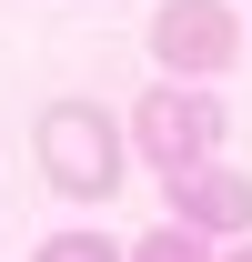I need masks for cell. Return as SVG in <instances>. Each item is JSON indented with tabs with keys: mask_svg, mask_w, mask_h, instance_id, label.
<instances>
[{
	"mask_svg": "<svg viewBox=\"0 0 252 262\" xmlns=\"http://www.w3.org/2000/svg\"><path fill=\"white\" fill-rule=\"evenodd\" d=\"M31 262H131V252H111V232H51Z\"/></svg>",
	"mask_w": 252,
	"mask_h": 262,
	"instance_id": "6",
	"label": "cell"
},
{
	"mask_svg": "<svg viewBox=\"0 0 252 262\" xmlns=\"http://www.w3.org/2000/svg\"><path fill=\"white\" fill-rule=\"evenodd\" d=\"M161 192H172V212H182L192 232H212V242H242L252 232V171H232V162L161 171Z\"/></svg>",
	"mask_w": 252,
	"mask_h": 262,
	"instance_id": "4",
	"label": "cell"
},
{
	"mask_svg": "<svg viewBox=\"0 0 252 262\" xmlns=\"http://www.w3.org/2000/svg\"><path fill=\"white\" fill-rule=\"evenodd\" d=\"M121 121H131V151H141L152 171H192V162H212L222 131H232V121H222V101H212V81H172V71L131 101Z\"/></svg>",
	"mask_w": 252,
	"mask_h": 262,
	"instance_id": "2",
	"label": "cell"
},
{
	"mask_svg": "<svg viewBox=\"0 0 252 262\" xmlns=\"http://www.w3.org/2000/svg\"><path fill=\"white\" fill-rule=\"evenodd\" d=\"M232 262H252V232H242V242H232Z\"/></svg>",
	"mask_w": 252,
	"mask_h": 262,
	"instance_id": "7",
	"label": "cell"
},
{
	"mask_svg": "<svg viewBox=\"0 0 252 262\" xmlns=\"http://www.w3.org/2000/svg\"><path fill=\"white\" fill-rule=\"evenodd\" d=\"M31 151H40V182L61 202H111L121 171H131V121H111L101 101H51Z\"/></svg>",
	"mask_w": 252,
	"mask_h": 262,
	"instance_id": "1",
	"label": "cell"
},
{
	"mask_svg": "<svg viewBox=\"0 0 252 262\" xmlns=\"http://www.w3.org/2000/svg\"><path fill=\"white\" fill-rule=\"evenodd\" d=\"M131 262H212V232H192V222H161L131 242Z\"/></svg>",
	"mask_w": 252,
	"mask_h": 262,
	"instance_id": "5",
	"label": "cell"
},
{
	"mask_svg": "<svg viewBox=\"0 0 252 262\" xmlns=\"http://www.w3.org/2000/svg\"><path fill=\"white\" fill-rule=\"evenodd\" d=\"M152 61L172 71V81H222V71L242 61L232 0H161L152 10Z\"/></svg>",
	"mask_w": 252,
	"mask_h": 262,
	"instance_id": "3",
	"label": "cell"
}]
</instances>
